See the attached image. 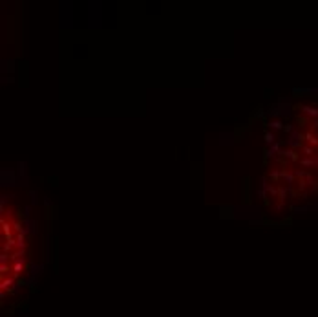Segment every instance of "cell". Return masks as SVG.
<instances>
[{"label":"cell","instance_id":"2","mask_svg":"<svg viewBox=\"0 0 318 317\" xmlns=\"http://www.w3.org/2000/svg\"><path fill=\"white\" fill-rule=\"evenodd\" d=\"M305 140L309 141V145H311V147H316V145H318V138H316V136H314L313 132H307V134H305Z\"/></svg>","mask_w":318,"mask_h":317},{"label":"cell","instance_id":"4","mask_svg":"<svg viewBox=\"0 0 318 317\" xmlns=\"http://www.w3.org/2000/svg\"><path fill=\"white\" fill-rule=\"evenodd\" d=\"M271 127H272V128H282V123H280V121H272Z\"/></svg>","mask_w":318,"mask_h":317},{"label":"cell","instance_id":"5","mask_svg":"<svg viewBox=\"0 0 318 317\" xmlns=\"http://www.w3.org/2000/svg\"><path fill=\"white\" fill-rule=\"evenodd\" d=\"M265 140H267V143H272V141H274V136H272V134H267Z\"/></svg>","mask_w":318,"mask_h":317},{"label":"cell","instance_id":"1","mask_svg":"<svg viewBox=\"0 0 318 317\" xmlns=\"http://www.w3.org/2000/svg\"><path fill=\"white\" fill-rule=\"evenodd\" d=\"M302 112L311 118H318V108L316 106H302Z\"/></svg>","mask_w":318,"mask_h":317},{"label":"cell","instance_id":"3","mask_svg":"<svg viewBox=\"0 0 318 317\" xmlns=\"http://www.w3.org/2000/svg\"><path fill=\"white\" fill-rule=\"evenodd\" d=\"M302 150L305 152V156H313V154H314V149H313V147H302Z\"/></svg>","mask_w":318,"mask_h":317}]
</instances>
